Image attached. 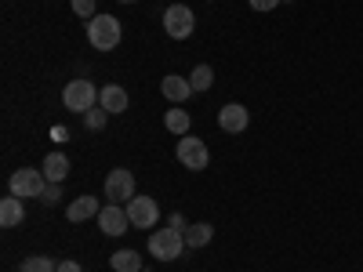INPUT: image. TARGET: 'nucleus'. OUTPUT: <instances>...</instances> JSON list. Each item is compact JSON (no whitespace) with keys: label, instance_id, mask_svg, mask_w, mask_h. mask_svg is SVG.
Wrapping results in <instances>:
<instances>
[{"label":"nucleus","instance_id":"22","mask_svg":"<svg viewBox=\"0 0 363 272\" xmlns=\"http://www.w3.org/2000/svg\"><path fill=\"white\" fill-rule=\"evenodd\" d=\"M58 200H62V186H58V181H48V189H44L40 203H44V207H55Z\"/></svg>","mask_w":363,"mask_h":272},{"label":"nucleus","instance_id":"8","mask_svg":"<svg viewBox=\"0 0 363 272\" xmlns=\"http://www.w3.org/2000/svg\"><path fill=\"white\" fill-rule=\"evenodd\" d=\"M124 207H128L131 225H138V229H153V225L160 222V203H157L153 196H135V200L124 203Z\"/></svg>","mask_w":363,"mask_h":272},{"label":"nucleus","instance_id":"14","mask_svg":"<svg viewBox=\"0 0 363 272\" xmlns=\"http://www.w3.org/2000/svg\"><path fill=\"white\" fill-rule=\"evenodd\" d=\"M22 222H26L22 200H18V196H4V200H0V225H4V229H15V225H22Z\"/></svg>","mask_w":363,"mask_h":272},{"label":"nucleus","instance_id":"17","mask_svg":"<svg viewBox=\"0 0 363 272\" xmlns=\"http://www.w3.org/2000/svg\"><path fill=\"white\" fill-rule=\"evenodd\" d=\"M211 236H215V229H211L207 222H193V225H186V247H207L211 244Z\"/></svg>","mask_w":363,"mask_h":272},{"label":"nucleus","instance_id":"26","mask_svg":"<svg viewBox=\"0 0 363 272\" xmlns=\"http://www.w3.org/2000/svg\"><path fill=\"white\" fill-rule=\"evenodd\" d=\"M58 272H84L80 261H58Z\"/></svg>","mask_w":363,"mask_h":272},{"label":"nucleus","instance_id":"25","mask_svg":"<svg viewBox=\"0 0 363 272\" xmlns=\"http://www.w3.org/2000/svg\"><path fill=\"white\" fill-rule=\"evenodd\" d=\"M51 142H69V131L58 124V128H51Z\"/></svg>","mask_w":363,"mask_h":272},{"label":"nucleus","instance_id":"5","mask_svg":"<svg viewBox=\"0 0 363 272\" xmlns=\"http://www.w3.org/2000/svg\"><path fill=\"white\" fill-rule=\"evenodd\" d=\"M138 193H135V174L128 167H116L106 174V200L109 203H131Z\"/></svg>","mask_w":363,"mask_h":272},{"label":"nucleus","instance_id":"4","mask_svg":"<svg viewBox=\"0 0 363 272\" xmlns=\"http://www.w3.org/2000/svg\"><path fill=\"white\" fill-rule=\"evenodd\" d=\"M8 189H11V196H18V200H29V196H37V200H40L44 189H48V178H44L40 167H22V171L11 174Z\"/></svg>","mask_w":363,"mask_h":272},{"label":"nucleus","instance_id":"6","mask_svg":"<svg viewBox=\"0 0 363 272\" xmlns=\"http://www.w3.org/2000/svg\"><path fill=\"white\" fill-rule=\"evenodd\" d=\"M164 29H167L171 40H186V37H193V29H196V15L186 4H171L164 11Z\"/></svg>","mask_w":363,"mask_h":272},{"label":"nucleus","instance_id":"11","mask_svg":"<svg viewBox=\"0 0 363 272\" xmlns=\"http://www.w3.org/2000/svg\"><path fill=\"white\" fill-rule=\"evenodd\" d=\"M160 91H164V98H167V102H186V98L193 95V84H189V76L167 73V76L160 80Z\"/></svg>","mask_w":363,"mask_h":272},{"label":"nucleus","instance_id":"23","mask_svg":"<svg viewBox=\"0 0 363 272\" xmlns=\"http://www.w3.org/2000/svg\"><path fill=\"white\" fill-rule=\"evenodd\" d=\"M69 8H73L80 18H95V0H69Z\"/></svg>","mask_w":363,"mask_h":272},{"label":"nucleus","instance_id":"24","mask_svg":"<svg viewBox=\"0 0 363 272\" xmlns=\"http://www.w3.org/2000/svg\"><path fill=\"white\" fill-rule=\"evenodd\" d=\"M247 4H251L255 11H272V8H280L284 0H247Z\"/></svg>","mask_w":363,"mask_h":272},{"label":"nucleus","instance_id":"19","mask_svg":"<svg viewBox=\"0 0 363 272\" xmlns=\"http://www.w3.org/2000/svg\"><path fill=\"white\" fill-rule=\"evenodd\" d=\"M18 272H58V261H51L48 254H33L18 265Z\"/></svg>","mask_w":363,"mask_h":272},{"label":"nucleus","instance_id":"21","mask_svg":"<svg viewBox=\"0 0 363 272\" xmlns=\"http://www.w3.org/2000/svg\"><path fill=\"white\" fill-rule=\"evenodd\" d=\"M106 120H109V113H106L102 106H95V109H87V113H84V128H87V131H102V128H106Z\"/></svg>","mask_w":363,"mask_h":272},{"label":"nucleus","instance_id":"7","mask_svg":"<svg viewBox=\"0 0 363 272\" xmlns=\"http://www.w3.org/2000/svg\"><path fill=\"white\" fill-rule=\"evenodd\" d=\"M174 153H178V164H182V167H189V171H203V167L211 164L207 145H203L200 138H193V135H182Z\"/></svg>","mask_w":363,"mask_h":272},{"label":"nucleus","instance_id":"2","mask_svg":"<svg viewBox=\"0 0 363 272\" xmlns=\"http://www.w3.org/2000/svg\"><path fill=\"white\" fill-rule=\"evenodd\" d=\"M62 106L77 116H84L87 109H95L99 106V87L91 84V80H69L62 87Z\"/></svg>","mask_w":363,"mask_h":272},{"label":"nucleus","instance_id":"20","mask_svg":"<svg viewBox=\"0 0 363 272\" xmlns=\"http://www.w3.org/2000/svg\"><path fill=\"white\" fill-rule=\"evenodd\" d=\"M189 84H193V91H211V84H215V69H211V66H196L189 73Z\"/></svg>","mask_w":363,"mask_h":272},{"label":"nucleus","instance_id":"16","mask_svg":"<svg viewBox=\"0 0 363 272\" xmlns=\"http://www.w3.org/2000/svg\"><path fill=\"white\" fill-rule=\"evenodd\" d=\"M109 268L113 272H142V254L138 251H116L109 258Z\"/></svg>","mask_w":363,"mask_h":272},{"label":"nucleus","instance_id":"15","mask_svg":"<svg viewBox=\"0 0 363 272\" xmlns=\"http://www.w3.org/2000/svg\"><path fill=\"white\" fill-rule=\"evenodd\" d=\"M40 171H44L48 181H58V186H62V181L69 178V160H66L62 153H48L44 164H40Z\"/></svg>","mask_w":363,"mask_h":272},{"label":"nucleus","instance_id":"27","mask_svg":"<svg viewBox=\"0 0 363 272\" xmlns=\"http://www.w3.org/2000/svg\"><path fill=\"white\" fill-rule=\"evenodd\" d=\"M171 229H182V232H186V218H182V215H171Z\"/></svg>","mask_w":363,"mask_h":272},{"label":"nucleus","instance_id":"18","mask_svg":"<svg viewBox=\"0 0 363 272\" xmlns=\"http://www.w3.org/2000/svg\"><path fill=\"white\" fill-rule=\"evenodd\" d=\"M189 124H193V120H189L186 109H167V113H164V128H167L171 135H189Z\"/></svg>","mask_w":363,"mask_h":272},{"label":"nucleus","instance_id":"3","mask_svg":"<svg viewBox=\"0 0 363 272\" xmlns=\"http://www.w3.org/2000/svg\"><path fill=\"white\" fill-rule=\"evenodd\" d=\"M182 251H186V232L182 229H157L153 236H149V254L160 258V261H174L182 258Z\"/></svg>","mask_w":363,"mask_h":272},{"label":"nucleus","instance_id":"28","mask_svg":"<svg viewBox=\"0 0 363 272\" xmlns=\"http://www.w3.org/2000/svg\"><path fill=\"white\" fill-rule=\"evenodd\" d=\"M120 4H135V0H120Z\"/></svg>","mask_w":363,"mask_h":272},{"label":"nucleus","instance_id":"9","mask_svg":"<svg viewBox=\"0 0 363 272\" xmlns=\"http://www.w3.org/2000/svg\"><path fill=\"white\" fill-rule=\"evenodd\" d=\"M128 225H131V218H128V207H124V203H106V207L99 210V229H102L106 236H124Z\"/></svg>","mask_w":363,"mask_h":272},{"label":"nucleus","instance_id":"12","mask_svg":"<svg viewBox=\"0 0 363 272\" xmlns=\"http://www.w3.org/2000/svg\"><path fill=\"white\" fill-rule=\"evenodd\" d=\"M99 106H102L109 116L124 113V109H128V91L120 87V84H106V87L99 91Z\"/></svg>","mask_w":363,"mask_h":272},{"label":"nucleus","instance_id":"10","mask_svg":"<svg viewBox=\"0 0 363 272\" xmlns=\"http://www.w3.org/2000/svg\"><path fill=\"white\" fill-rule=\"evenodd\" d=\"M247 124H251L247 106L229 102V106H222V109H218V128H222L225 135H240V131H247Z\"/></svg>","mask_w":363,"mask_h":272},{"label":"nucleus","instance_id":"1","mask_svg":"<svg viewBox=\"0 0 363 272\" xmlns=\"http://www.w3.org/2000/svg\"><path fill=\"white\" fill-rule=\"evenodd\" d=\"M120 37H124V29H120V18L113 15H95L87 18V44L95 51H113L120 44Z\"/></svg>","mask_w":363,"mask_h":272},{"label":"nucleus","instance_id":"13","mask_svg":"<svg viewBox=\"0 0 363 272\" xmlns=\"http://www.w3.org/2000/svg\"><path fill=\"white\" fill-rule=\"evenodd\" d=\"M99 210H102L99 196H77V200L66 207V218H69V222H87V218H99Z\"/></svg>","mask_w":363,"mask_h":272}]
</instances>
